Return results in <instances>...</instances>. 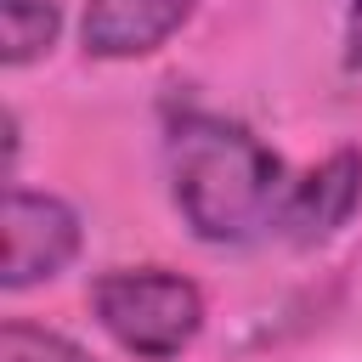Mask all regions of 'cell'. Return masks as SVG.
<instances>
[{
  "label": "cell",
  "mask_w": 362,
  "mask_h": 362,
  "mask_svg": "<svg viewBox=\"0 0 362 362\" xmlns=\"http://www.w3.org/2000/svg\"><path fill=\"white\" fill-rule=\"evenodd\" d=\"M90 311L136 362H175L204 334V288L170 266H113L90 283Z\"/></svg>",
  "instance_id": "cell-2"
},
{
  "label": "cell",
  "mask_w": 362,
  "mask_h": 362,
  "mask_svg": "<svg viewBox=\"0 0 362 362\" xmlns=\"http://www.w3.org/2000/svg\"><path fill=\"white\" fill-rule=\"evenodd\" d=\"M0 351L6 362H96L79 339L45 328V322H28V317H11L6 334H0Z\"/></svg>",
  "instance_id": "cell-6"
},
{
  "label": "cell",
  "mask_w": 362,
  "mask_h": 362,
  "mask_svg": "<svg viewBox=\"0 0 362 362\" xmlns=\"http://www.w3.org/2000/svg\"><path fill=\"white\" fill-rule=\"evenodd\" d=\"M198 0H85L79 17V45L96 62H130L153 57L192 23Z\"/></svg>",
  "instance_id": "cell-4"
},
{
  "label": "cell",
  "mask_w": 362,
  "mask_h": 362,
  "mask_svg": "<svg viewBox=\"0 0 362 362\" xmlns=\"http://www.w3.org/2000/svg\"><path fill=\"white\" fill-rule=\"evenodd\" d=\"M62 34V11L57 0H0V57L6 68H28L40 62Z\"/></svg>",
  "instance_id": "cell-5"
},
{
  "label": "cell",
  "mask_w": 362,
  "mask_h": 362,
  "mask_svg": "<svg viewBox=\"0 0 362 362\" xmlns=\"http://www.w3.org/2000/svg\"><path fill=\"white\" fill-rule=\"evenodd\" d=\"M79 243H85V226L57 192H28V187L6 192V272H0L6 294H23L68 272Z\"/></svg>",
  "instance_id": "cell-3"
},
{
  "label": "cell",
  "mask_w": 362,
  "mask_h": 362,
  "mask_svg": "<svg viewBox=\"0 0 362 362\" xmlns=\"http://www.w3.org/2000/svg\"><path fill=\"white\" fill-rule=\"evenodd\" d=\"M345 68L362 74V0H351L345 11Z\"/></svg>",
  "instance_id": "cell-7"
},
{
  "label": "cell",
  "mask_w": 362,
  "mask_h": 362,
  "mask_svg": "<svg viewBox=\"0 0 362 362\" xmlns=\"http://www.w3.org/2000/svg\"><path fill=\"white\" fill-rule=\"evenodd\" d=\"M170 198L198 243H322L362 204V153L339 147L311 170H288L249 124L181 107L164 124Z\"/></svg>",
  "instance_id": "cell-1"
}]
</instances>
